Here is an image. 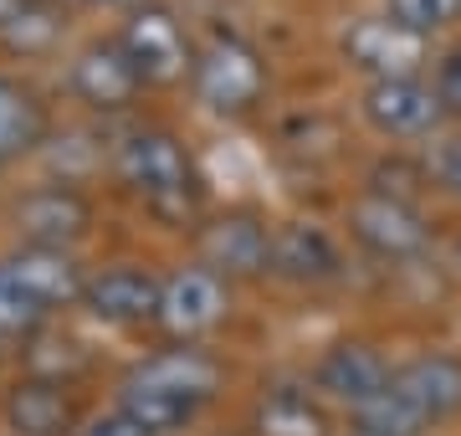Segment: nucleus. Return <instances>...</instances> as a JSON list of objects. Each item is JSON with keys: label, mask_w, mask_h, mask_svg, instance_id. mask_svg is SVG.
Masks as SVG:
<instances>
[{"label": "nucleus", "mask_w": 461, "mask_h": 436, "mask_svg": "<svg viewBox=\"0 0 461 436\" xmlns=\"http://www.w3.org/2000/svg\"><path fill=\"white\" fill-rule=\"evenodd\" d=\"M226 390V365L205 344H165L133 359V369L118 380L113 405L129 411L149 436H185L195 431L205 411Z\"/></svg>", "instance_id": "1"}, {"label": "nucleus", "mask_w": 461, "mask_h": 436, "mask_svg": "<svg viewBox=\"0 0 461 436\" xmlns=\"http://www.w3.org/2000/svg\"><path fill=\"white\" fill-rule=\"evenodd\" d=\"M113 175L154 221L165 226L205 221V175L195 165V150L165 123H139L118 139Z\"/></svg>", "instance_id": "2"}, {"label": "nucleus", "mask_w": 461, "mask_h": 436, "mask_svg": "<svg viewBox=\"0 0 461 436\" xmlns=\"http://www.w3.org/2000/svg\"><path fill=\"white\" fill-rule=\"evenodd\" d=\"M190 93L215 118H251L272 93V68L251 36L215 26L205 41H195L190 62Z\"/></svg>", "instance_id": "3"}, {"label": "nucleus", "mask_w": 461, "mask_h": 436, "mask_svg": "<svg viewBox=\"0 0 461 436\" xmlns=\"http://www.w3.org/2000/svg\"><path fill=\"white\" fill-rule=\"evenodd\" d=\"M344 232L375 262H420L430 252V226L415 211V201H400V195L375 190V185H364L359 195L348 201Z\"/></svg>", "instance_id": "4"}, {"label": "nucleus", "mask_w": 461, "mask_h": 436, "mask_svg": "<svg viewBox=\"0 0 461 436\" xmlns=\"http://www.w3.org/2000/svg\"><path fill=\"white\" fill-rule=\"evenodd\" d=\"M118 47L129 51V62L139 68L144 87H175L190 83V62H195V41L185 32V21L169 11L165 0H144L129 16L118 21Z\"/></svg>", "instance_id": "5"}, {"label": "nucleus", "mask_w": 461, "mask_h": 436, "mask_svg": "<svg viewBox=\"0 0 461 436\" xmlns=\"http://www.w3.org/2000/svg\"><path fill=\"white\" fill-rule=\"evenodd\" d=\"M93 195L77 190L72 180H47L32 185L11 201V226L21 247H51V252H77L93 232Z\"/></svg>", "instance_id": "6"}, {"label": "nucleus", "mask_w": 461, "mask_h": 436, "mask_svg": "<svg viewBox=\"0 0 461 436\" xmlns=\"http://www.w3.org/2000/svg\"><path fill=\"white\" fill-rule=\"evenodd\" d=\"M230 287L215 268L205 262H180L165 272V298H159V329L169 334V344H205L215 329H226L230 319Z\"/></svg>", "instance_id": "7"}, {"label": "nucleus", "mask_w": 461, "mask_h": 436, "mask_svg": "<svg viewBox=\"0 0 461 436\" xmlns=\"http://www.w3.org/2000/svg\"><path fill=\"white\" fill-rule=\"evenodd\" d=\"M159 298H165V272L149 262H108L87 272L83 313L103 329H159Z\"/></svg>", "instance_id": "8"}, {"label": "nucleus", "mask_w": 461, "mask_h": 436, "mask_svg": "<svg viewBox=\"0 0 461 436\" xmlns=\"http://www.w3.org/2000/svg\"><path fill=\"white\" fill-rule=\"evenodd\" d=\"M200 262L215 268L226 283H251L272 277V221L251 205H236L226 216H211L195 226Z\"/></svg>", "instance_id": "9"}, {"label": "nucleus", "mask_w": 461, "mask_h": 436, "mask_svg": "<svg viewBox=\"0 0 461 436\" xmlns=\"http://www.w3.org/2000/svg\"><path fill=\"white\" fill-rule=\"evenodd\" d=\"M67 93L83 103L87 114H129L144 98V77L129 62V51L118 47V36H93L72 51L67 62Z\"/></svg>", "instance_id": "10"}, {"label": "nucleus", "mask_w": 461, "mask_h": 436, "mask_svg": "<svg viewBox=\"0 0 461 436\" xmlns=\"http://www.w3.org/2000/svg\"><path fill=\"white\" fill-rule=\"evenodd\" d=\"M359 118L364 129L390 144H415L430 139L446 123L436 87L426 77H384V83H364L359 87Z\"/></svg>", "instance_id": "11"}, {"label": "nucleus", "mask_w": 461, "mask_h": 436, "mask_svg": "<svg viewBox=\"0 0 461 436\" xmlns=\"http://www.w3.org/2000/svg\"><path fill=\"white\" fill-rule=\"evenodd\" d=\"M344 241L323 221H272V277L287 287H329L344 277Z\"/></svg>", "instance_id": "12"}, {"label": "nucleus", "mask_w": 461, "mask_h": 436, "mask_svg": "<svg viewBox=\"0 0 461 436\" xmlns=\"http://www.w3.org/2000/svg\"><path fill=\"white\" fill-rule=\"evenodd\" d=\"M390 386H395V365L369 339H333L313 365V390L329 405H344V411L379 401Z\"/></svg>", "instance_id": "13"}, {"label": "nucleus", "mask_w": 461, "mask_h": 436, "mask_svg": "<svg viewBox=\"0 0 461 436\" xmlns=\"http://www.w3.org/2000/svg\"><path fill=\"white\" fill-rule=\"evenodd\" d=\"M339 57L354 72H364V83H384V77H420V57L426 41H415L411 32H400L384 16H354L339 32Z\"/></svg>", "instance_id": "14"}, {"label": "nucleus", "mask_w": 461, "mask_h": 436, "mask_svg": "<svg viewBox=\"0 0 461 436\" xmlns=\"http://www.w3.org/2000/svg\"><path fill=\"white\" fill-rule=\"evenodd\" d=\"M0 421L11 436H77L83 416L72 390L57 375H21L16 386L0 395Z\"/></svg>", "instance_id": "15"}, {"label": "nucleus", "mask_w": 461, "mask_h": 436, "mask_svg": "<svg viewBox=\"0 0 461 436\" xmlns=\"http://www.w3.org/2000/svg\"><path fill=\"white\" fill-rule=\"evenodd\" d=\"M11 277L21 283V293L41 308V313H62V308H83V287H87V268L77 262V252H51V247H11L0 257Z\"/></svg>", "instance_id": "16"}, {"label": "nucleus", "mask_w": 461, "mask_h": 436, "mask_svg": "<svg viewBox=\"0 0 461 436\" xmlns=\"http://www.w3.org/2000/svg\"><path fill=\"white\" fill-rule=\"evenodd\" d=\"M247 436H339V421L313 386L277 380V386H262V395L251 401Z\"/></svg>", "instance_id": "17"}, {"label": "nucleus", "mask_w": 461, "mask_h": 436, "mask_svg": "<svg viewBox=\"0 0 461 436\" xmlns=\"http://www.w3.org/2000/svg\"><path fill=\"white\" fill-rule=\"evenodd\" d=\"M395 390L420 411L430 431H441L451 421H461V359L446 350H426L395 365Z\"/></svg>", "instance_id": "18"}, {"label": "nucleus", "mask_w": 461, "mask_h": 436, "mask_svg": "<svg viewBox=\"0 0 461 436\" xmlns=\"http://www.w3.org/2000/svg\"><path fill=\"white\" fill-rule=\"evenodd\" d=\"M51 139V103L26 77L0 72V169H16L21 159L47 150Z\"/></svg>", "instance_id": "19"}, {"label": "nucleus", "mask_w": 461, "mask_h": 436, "mask_svg": "<svg viewBox=\"0 0 461 436\" xmlns=\"http://www.w3.org/2000/svg\"><path fill=\"white\" fill-rule=\"evenodd\" d=\"M348 436H430V426L420 421V411L390 386L379 401L348 411Z\"/></svg>", "instance_id": "20"}, {"label": "nucleus", "mask_w": 461, "mask_h": 436, "mask_svg": "<svg viewBox=\"0 0 461 436\" xmlns=\"http://www.w3.org/2000/svg\"><path fill=\"white\" fill-rule=\"evenodd\" d=\"M62 5H47V0H26L21 16L0 32V47L21 51V57H36V51H51L62 41Z\"/></svg>", "instance_id": "21"}, {"label": "nucleus", "mask_w": 461, "mask_h": 436, "mask_svg": "<svg viewBox=\"0 0 461 436\" xmlns=\"http://www.w3.org/2000/svg\"><path fill=\"white\" fill-rule=\"evenodd\" d=\"M384 16L395 21L400 32H411L415 41L446 36L461 21V0H384Z\"/></svg>", "instance_id": "22"}, {"label": "nucleus", "mask_w": 461, "mask_h": 436, "mask_svg": "<svg viewBox=\"0 0 461 436\" xmlns=\"http://www.w3.org/2000/svg\"><path fill=\"white\" fill-rule=\"evenodd\" d=\"M47 323V313L36 308L26 293H21V283L11 277V268L0 262V344L5 339H26V334H36Z\"/></svg>", "instance_id": "23"}, {"label": "nucleus", "mask_w": 461, "mask_h": 436, "mask_svg": "<svg viewBox=\"0 0 461 436\" xmlns=\"http://www.w3.org/2000/svg\"><path fill=\"white\" fill-rule=\"evenodd\" d=\"M430 87H436V103H441L446 123H461V41L441 51V62L430 72Z\"/></svg>", "instance_id": "24"}, {"label": "nucleus", "mask_w": 461, "mask_h": 436, "mask_svg": "<svg viewBox=\"0 0 461 436\" xmlns=\"http://www.w3.org/2000/svg\"><path fill=\"white\" fill-rule=\"evenodd\" d=\"M77 436H149V431L129 416V411L108 405V411H98V416H87V421H83V431H77Z\"/></svg>", "instance_id": "25"}, {"label": "nucleus", "mask_w": 461, "mask_h": 436, "mask_svg": "<svg viewBox=\"0 0 461 436\" xmlns=\"http://www.w3.org/2000/svg\"><path fill=\"white\" fill-rule=\"evenodd\" d=\"M436 180H441L446 190L461 201V139H451V144L436 150Z\"/></svg>", "instance_id": "26"}, {"label": "nucleus", "mask_w": 461, "mask_h": 436, "mask_svg": "<svg viewBox=\"0 0 461 436\" xmlns=\"http://www.w3.org/2000/svg\"><path fill=\"white\" fill-rule=\"evenodd\" d=\"M21 5H26V0H0V32H5V26L21 16Z\"/></svg>", "instance_id": "27"}, {"label": "nucleus", "mask_w": 461, "mask_h": 436, "mask_svg": "<svg viewBox=\"0 0 461 436\" xmlns=\"http://www.w3.org/2000/svg\"><path fill=\"white\" fill-rule=\"evenodd\" d=\"M98 5H113V11H123V16H129L133 5H144V0H98Z\"/></svg>", "instance_id": "28"}, {"label": "nucleus", "mask_w": 461, "mask_h": 436, "mask_svg": "<svg viewBox=\"0 0 461 436\" xmlns=\"http://www.w3.org/2000/svg\"><path fill=\"white\" fill-rule=\"evenodd\" d=\"M456 268H461V241H456Z\"/></svg>", "instance_id": "29"}]
</instances>
